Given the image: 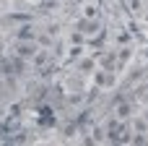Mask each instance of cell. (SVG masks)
I'll list each match as a JSON object with an SVG mask.
<instances>
[{"mask_svg": "<svg viewBox=\"0 0 148 146\" xmlns=\"http://www.w3.org/2000/svg\"><path fill=\"white\" fill-rule=\"evenodd\" d=\"M114 110H117V120H125V118H130V104H127V102L117 99V102H114Z\"/></svg>", "mask_w": 148, "mask_h": 146, "instance_id": "1", "label": "cell"}, {"mask_svg": "<svg viewBox=\"0 0 148 146\" xmlns=\"http://www.w3.org/2000/svg\"><path fill=\"white\" fill-rule=\"evenodd\" d=\"M18 39H36V31H34V26H21V31H18Z\"/></svg>", "mask_w": 148, "mask_h": 146, "instance_id": "2", "label": "cell"}, {"mask_svg": "<svg viewBox=\"0 0 148 146\" xmlns=\"http://www.w3.org/2000/svg\"><path fill=\"white\" fill-rule=\"evenodd\" d=\"M18 52L23 57H34L36 55V44H18Z\"/></svg>", "mask_w": 148, "mask_h": 146, "instance_id": "3", "label": "cell"}, {"mask_svg": "<svg viewBox=\"0 0 148 146\" xmlns=\"http://www.w3.org/2000/svg\"><path fill=\"white\" fill-rule=\"evenodd\" d=\"M78 29H83L86 34H94V31H99V26H96V24H91V18L81 21V24H78Z\"/></svg>", "mask_w": 148, "mask_h": 146, "instance_id": "4", "label": "cell"}, {"mask_svg": "<svg viewBox=\"0 0 148 146\" xmlns=\"http://www.w3.org/2000/svg\"><path fill=\"white\" fill-rule=\"evenodd\" d=\"M83 16H86V18H91V21H94V18H96V16H99V8H96V5H86V8H83Z\"/></svg>", "mask_w": 148, "mask_h": 146, "instance_id": "5", "label": "cell"}, {"mask_svg": "<svg viewBox=\"0 0 148 146\" xmlns=\"http://www.w3.org/2000/svg\"><path fill=\"white\" fill-rule=\"evenodd\" d=\"M36 39H39V44H44V47H49V44H52V34H49V31H47V34H39Z\"/></svg>", "mask_w": 148, "mask_h": 146, "instance_id": "6", "label": "cell"}, {"mask_svg": "<svg viewBox=\"0 0 148 146\" xmlns=\"http://www.w3.org/2000/svg\"><path fill=\"white\" fill-rule=\"evenodd\" d=\"M47 60H49V55H47V52H36V55H34V63H36V65H44Z\"/></svg>", "mask_w": 148, "mask_h": 146, "instance_id": "7", "label": "cell"}, {"mask_svg": "<svg viewBox=\"0 0 148 146\" xmlns=\"http://www.w3.org/2000/svg\"><path fill=\"white\" fill-rule=\"evenodd\" d=\"M135 131H148V123H146V118H135Z\"/></svg>", "mask_w": 148, "mask_h": 146, "instance_id": "8", "label": "cell"}, {"mask_svg": "<svg viewBox=\"0 0 148 146\" xmlns=\"http://www.w3.org/2000/svg\"><path fill=\"white\" fill-rule=\"evenodd\" d=\"M96 84L104 86V84H112V76H104V73H96Z\"/></svg>", "mask_w": 148, "mask_h": 146, "instance_id": "9", "label": "cell"}, {"mask_svg": "<svg viewBox=\"0 0 148 146\" xmlns=\"http://www.w3.org/2000/svg\"><path fill=\"white\" fill-rule=\"evenodd\" d=\"M81 71H83V73H91V71H94V60H83V63H81Z\"/></svg>", "mask_w": 148, "mask_h": 146, "instance_id": "10", "label": "cell"}, {"mask_svg": "<svg viewBox=\"0 0 148 146\" xmlns=\"http://www.w3.org/2000/svg\"><path fill=\"white\" fill-rule=\"evenodd\" d=\"M130 10H133V13H140V10H143V3H140V0H130Z\"/></svg>", "mask_w": 148, "mask_h": 146, "instance_id": "11", "label": "cell"}, {"mask_svg": "<svg viewBox=\"0 0 148 146\" xmlns=\"http://www.w3.org/2000/svg\"><path fill=\"white\" fill-rule=\"evenodd\" d=\"M70 39H73V44H81V42H83V34H73Z\"/></svg>", "mask_w": 148, "mask_h": 146, "instance_id": "12", "label": "cell"}, {"mask_svg": "<svg viewBox=\"0 0 148 146\" xmlns=\"http://www.w3.org/2000/svg\"><path fill=\"white\" fill-rule=\"evenodd\" d=\"M143 118H146V123H148V110H146V112H143Z\"/></svg>", "mask_w": 148, "mask_h": 146, "instance_id": "13", "label": "cell"}, {"mask_svg": "<svg viewBox=\"0 0 148 146\" xmlns=\"http://www.w3.org/2000/svg\"><path fill=\"white\" fill-rule=\"evenodd\" d=\"M146 99H148V94H146Z\"/></svg>", "mask_w": 148, "mask_h": 146, "instance_id": "14", "label": "cell"}]
</instances>
